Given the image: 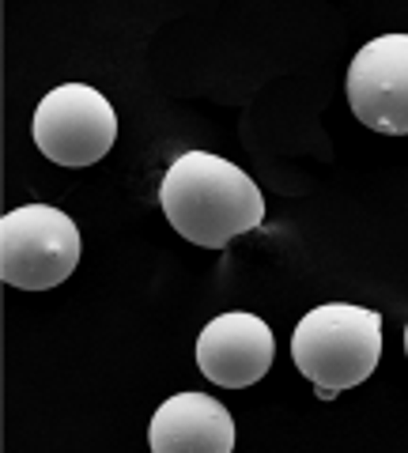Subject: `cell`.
<instances>
[{
  "mask_svg": "<svg viewBox=\"0 0 408 453\" xmlns=\"http://www.w3.org/2000/svg\"><path fill=\"white\" fill-rule=\"evenodd\" d=\"M291 359L326 401L341 389L363 386L382 359V318L351 303L314 306L295 325Z\"/></svg>",
  "mask_w": 408,
  "mask_h": 453,
  "instance_id": "2",
  "label": "cell"
},
{
  "mask_svg": "<svg viewBox=\"0 0 408 453\" xmlns=\"http://www.w3.org/2000/svg\"><path fill=\"white\" fill-rule=\"evenodd\" d=\"M404 356H408V325H404Z\"/></svg>",
  "mask_w": 408,
  "mask_h": 453,
  "instance_id": "8",
  "label": "cell"
},
{
  "mask_svg": "<svg viewBox=\"0 0 408 453\" xmlns=\"http://www.w3.org/2000/svg\"><path fill=\"white\" fill-rule=\"evenodd\" d=\"M351 113L382 136H408V35L371 38L344 76Z\"/></svg>",
  "mask_w": 408,
  "mask_h": 453,
  "instance_id": "5",
  "label": "cell"
},
{
  "mask_svg": "<svg viewBox=\"0 0 408 453\" xmlns=\"http://www.w3.org/2000/svg\"><path fill=\"white\" fill-rule=\"evenodd\" d=\"M80 226L50 204H23L0 219V276L16 291H50L76 273Z\"/></svg>",
  "mask_w": 408,
  "mask_h": 453,
  "instance_id": "3",
  "label": "cell"
},
{
  "mask_svg": "<svg viewBox=\"0 0 408 453\" xmlns=\"http://www.w3.org/2000/svg\"><path fill=\"white\" fill-rule=\"evenodd\" d=\"M148 446L156 453H231L235 419L208 393H174L151 416Z\"/></svg>",
  "mask_w": 408,
  "mask_h": 453,
  "instance_id": "7",
  "label": "cell"
},
{
  "mask_svg": "<svg viewBox=\"0 0 408 453\" xmlns=\"http://www.w3.org/2000/svg\"><path fill=\"white\" fill-rule=\"evenodd\" d=\"M118 140V113L103 91L88 83H61L35 110V144L58 166L83 170L106 159Z\"/></svg>",
  "mask_w": 408,
  "mask_h": 453,
  "instance_id": "4",
  "label": "cell"
},
{
  "mask_svg": "<svg viewBox=\"0 0 408 453\" xmlns=\"http://www.w3.org/2000/svg\"><path fill=\"white\" fill-rule=\"evenodd\" d=\"M159 204L174 231L201 250H223L238 234L258 231L265 196L242 166L212 151H186L166 166Z\"/></svg>",
  "mask_w": 408,
  "mask_h": 453,
  "instance_id": "1",
  "label": "cell"
},
{
  "mask_svg": "<svg viewBox=\"0 0 408 453\" xmlns=\"http://www.w3.org/2000/svg\"><path fill=\"white\" fill-rule=\"evenodd\" d=\"M193 351H196V366H201L208 381L227 389H246L269 374L276 340L258 314L231 310V314H219L204 325Z\"/></svg>",
  "mask_w": 408,
  "mask_h": 453,
  "instance_id": "6",
  "label": "cell"
}]
</instances>
